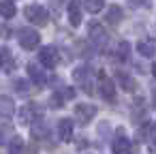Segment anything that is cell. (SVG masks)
I'll use <instances>...</instances> for the list:
<instances>
[{
    "label": "cell",
    "mask_w": 156,
    "mask_h": 154,
    "mask_svg": "<svg viewBox=\"0 0 156 154\" xmlns=\"http://www.w3.org/2000/svg\"><path fill=\"white\" fill-rule=\"evenodd\" d=\"M24 13H26V20H28L30 24H34V26H45V24L49 22L47 9L41 7V5H30V7H26Z\"/></svg>",
    "instance_id": "1"
},
{
    "label": "cell",
    "mask_w": 156,
    "mask_h": 154,
    "mask_svg": "<svg viewBox=\"0 0 156 154\" xmlns=\"http://www.w3.org/2000/svg\"><path fill=\"white\" fill-rule=\"evenodd\" d=\"M17 41H20V45H22L24 49H34V47L41 43V37H39V32L32 30V28H22V30L17 32Z\"/></svg>",
    "instance_id": "2"
},
{
    "label": "cell",
    "mask_w": 156,
    "mask_h": 154,
    "mask_svg": "<svg viewBox=\"0 0 156 154\" xmlns=\"http://www.w3.org/2000/svg\"><path fill=\"white\" fill-rule=\"evenodd\" d=\"M39 60H41V64L43 66H47V69H54V66H58V62H60V54H58V49L56 47H43L41 52H39Z\"/></svg>",
    "instance_id": "3"
},
{
    "label": "cell",
    "mask_w": 156,
    "mask_h": 154,
    "mask_svg": "<svg viewBox=\"0 0 156 154\" xmlns=\"http://www.w3.org/2000/svg\"><path fill=\"white\" fill-rule=\"evenodd\" d=\"M88 34H90V41L96 45V47H103L105 43H107V32H105V28L101 26V24H96V22H92L90 26H88Z\"/></svg>",
    "instance_id": "4"
},
{
    "label": "cell",
    "mask_w": 156,
    "mask_h": 154,
    "mask_svg": "<svg viewBox=\"0 0 156 154\" xmlns=\"http://www.w3.org/2000/svg\"><path fill=\"white\" fill-rule=\"evenodd\" d=\"M73 79L77 81V84H83V90L88 92V94H92V77H90V69L88 66H77L75 71H73Z\"/></svg>",
    "instance_id": "5"
},
{
    "label": "cell",
    "mask_w": 156,
    "mask_h": 154,
    "mask_svg": "<svg viewBox=\"0 0 156 154\" xmlns=\"http://www.w3.org/2000/svg\"><path fill=\"white\" fill-rule=\"evenodd\" d=\"M75 116L79 118L81 124H88V122L96 116V107H94V105H86V103H81V105L75 107Z\"/></svg>",
    "instance_id": "6"
},
{
    "label": "cell",
    "mask_w": 156,
    "mask_h": 154,
    "mask_svg": "<svg viewBox=\"0 0 156 154\" xmlns=\"http://www.w3.org/2000/svg\"><path fill=\"white\" fill-rule=\"evenodd\" d=\"M137 52L145 58H156V39H143L137 43Z\"/></svg>",
    "instance_id": "7"
},
{
    "label": "cell",
    "mask_w": 156,
    "mask_h": 154,
    "mask_svg": "<svg viewBox=\"0 0 156 154\" xmlns=\"http://www.w3.org/2000/svg\"><path fill=\"white\" fill-rule=\"evenodd\" d=\"M98 94H101L105 101L111 103V101L115 98V84H113L111 79H105V77H103V81L98 84Z\"/></svg>",
    "instance_id": "8"
},
{
    "label": "cell",
    "mask_w": 156,
    "mask_h": 154,
    "mask_svg": "<svg viewBox=\"0 0 156 154\" xmlns=\"http://www.w3.org/2000/svg\"><path fill=\"white\" fill-rule=\"evenodd\" d=\"M111 150H113V154H130V139L120 133V135L113 139Z\"/></svg>",
    "instance_id": "9"
},
{
    "label": "cell",
    "mask_w": 156,
    "mask_h": 154,
    "mask_svg": "<svg viewBox=\"0 0 156 154\" xmlns=\"http://www.w3.org/2000/svg\"><path fill=\"white\" fill-rule=\"evenodd\" d=\"M69 22L71 26H79L81 24V5L77 0H71L69 2Z\"/></svg>",
    "instance_id": "10"
},
{
    "label": "cell",
    "mask_w": 156,
    "mask_h": 154,
    "mask_svg": "<svg viewBox=\"0 0 156 154\" xmlns=\"http://www.w3.org/2000/svg\"><path fill=\"white\" fill-rule=\"evenodd\" d=\"M58 135H60V139L69 141V139L73 137V120H69V118L60 120V124H58Z\"/></svg>",
    "instance_id": "11"
},
{
    "label": "cell",
    "mask_w": 156,
    "mask_h": 154,
    "mask_svg": "<svg viewBox=\"0 0 156 154\" xmlns=\"http://www.w3.org/2000/svg\"><path fill=\"white\" fill-rule=\"evenodd\" d=\"M13 111H15L13 98L7 96V94H0V113H2V116H13Z\"/></svg>",
    "instance_id": "12"
},
{
    "label": "cell",
    "mask_w": 156,
    "mask_h": 154,
    "mask_svg": "<svg viewBox=\"0 0 156 154\" xmlns=\"http://www.w3.org/2000/svg\"><path fill=\"white\" fill-rule=\"evenodd\" d=\"M115 79H118V84L122 86V90H126V92H135L137 84H135V79H133L130 75H126V73H118Z\"/></svg>",
    "instance_id": "13"
},
{
    "label": "cell",
    "mask_w": 156,
    "mask_h": 154,
    "mask_svg": "<svg viewBox=\"0 0 156 154\" xmlns=\"http://www.w3.org/2000/svg\"><path fill=\"white\" fill-rule=\"evenodd\" d=\"M28 77H30L34 84H43V81H45V71H43L39 64H28Z\"/></svg>",
    "instance_id": "14"
},
{
    "label": "cell",
    "mask_w": 156,
    "mask_h": 154,
    "mask_svg": "<svg viewBox=\"0 0 156 154\" xmlns=\"http://www.w3.org/2000/svg\"><path fill=\"white\" fill-rule=\"evenodd\" d=\"M107 22H109L111 26H115V24L122 22V9H120L118 5H111V7L107 9Z\"/></svg>",
    "instance_id": "15"
},
{
    "label": "cell",
    "mask_w": 156,
    "mask_h": 154,
    "mask_svg": "<svg viewBox=\"0 0 156 154\" xmlns=\"http://www.w3.org/2000/svg\"><path fill=\"white\" fill-rule=\"evenodd\" d=\"M15 5H13V0H9V2H0V15L2 17H7V20H11V17H15Z\"/></svg>",
    "instance_id": "16"
},
{
    "label": "cell",
    "mask_w": 156,
    "mask_h": 154,
    "mask_svg": "<svg viewBox=\"0 0 156 154\" xmlns=\"http://www.w3.org/2000/svg\"><path fill=\"white\" fill-rule=\"evenodd\" d=\"M83 7H86V11H90V13H98V11H103V7H105V0H86Z\"/></svg>",
    "instance_id": "17"
},
{
    "label": "cell",
    "mask_w": 156,
    "mask_h": 154,
    "mask_svg": "<svg viewBox=\"0 0 156 154\" xmlns=\"http://www.w3.org/2000/svg\"><path fill=\"white\" fill-rule=\"evenodd\" d=\"M20 118H22V122H24V124H30V122L34 120V109H32L30 105H26V107L20 111Z\"/></svg>",
    "instance_id": "18"
},
{
    "label": "cell",
    "mask_w": 156,
    "mask_h": 154,
    "mask_svg": "<svg viewBox=\"0 0 156 154\" xmlns=\"http://www.w3.org/2000/svg\"><path fill=\"white\" fill-rule=\"evenodd\" d=\"M30 133H32V137L41 139V137H45V135H47V128H45L43 124H32V126H30Z\"/></svg>",
    "instance_id": "19"
},
{
    "label": "cell",
    "mask_w": 156,
    "mask_h": 154,
    "mask_svg": "<svg viewBox=\"0 0 156 154\" xmlns=\"http://www.w3.org/2000/svg\"><path fill=\"white\" fill-rule=\"evenodd\" d=\"M128 54H130V45H128L126 41H122V43L118 45V58L126 60V58H128Z\"/></svg>",
    "instance_id": "20"
},
{
    "label": "cell",
    "mask_w": 156,
    "mask_h": 154,
    "mask_svg": "<svg viewBox=\"0 0 156 154\" xmlns=\"http://www.w3.org/2000/svg\"><path fill=\"white\" fill-rule=\"evenodd\" d=\"M13 86H15V90H17V92H26V90L30 88V84H28V81H24V79H17Z\"/></svg>",
    "instance_id": "21"
},
{
    "label": "cell",
    "mask_w": 156,
    "mask_h": 154,
    "mask_svg": "<svg viewBox=\"0 0 156 154\" xmlns=\"http://www.w3.org/2000/svg\"><path fill=\"white\" fill-rule=\"evenodd\" d=\"M58 94H60L62 98H73V96H75V90H73V88H60Z\"/></svg>",
    "instance_id": "22"
},
{
    "label": "cell",
    "mask_w": 156,
    "mask_h": 154,
    "mask_svg": "<svg viewBox=\"0 0 156 154\" xmlns=\"http://www.w3.org/2000/svg\"><path fill=\"white\" fill-rule=\"evenodd\" d=\"M130 5H150V0H130Z\"/></svg>",
    "instance_id": "23"
},
{
    "label": "cell",
    "mask_w": 156,
    "mask_h": 154,
    "mask_svg": "<svg viewBox=\"0 0 156 154\" xmlns=\"http://www.w3.org/2000/svg\"><path fill=\"white\" fill-rule=\"evenodd\" d=\"M152 73H154V77H156V62H154V66H152Z\"/></svg>",
    "instance_id": "24"
},
{
    "label": "cell",
    "mask_w": 156,
    "mask_h": 154,
    "mask_svg": "<svg viewBox=\"0 0 156 154\" xmlns=\"http://www.w3.org/2000/svg\"><path fill=\"white\" fill-rule=\"evenodd\" d=\"M0 143H2V133H0Z\"/></svg>",
    "instance_id": "25"
},
{
    "label": "cell",
    "mask_w": 156,
    "mask_h": 154,
    "mask_svg": "<svg viewBox=\"0 0 156 154\" xmlns=\"http://www.w3.org/2000/svg\"><path fill=\"white\" fill-rule=\"evenodd\" d=\"M154 101H156V90H154Z\"/></svg>",
    "instance_id": "26"
}]
</instances>
